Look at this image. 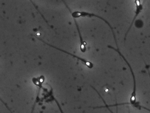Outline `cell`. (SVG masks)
<instances>
[{"instance_id": "obj_1", "label": "cell", "mask_w": 150, "mask_h": 113, "mask_svg": "<svg viewBox=\"0 0 150 113\" xmlns=\"http://www.w3.org/2000/svg\"><path fill=\"white\" fill-rule=\"evenodd\" d=\"M67 8L68 9V10H69V11L71 14L73 18H80V17H94L99 18L100 19L102 20V21H104V22L105 23H106L107 24L108 26L110 28L111 31H112L113 35L116 44H117L116 38V35L113 30V27H112V26H111L110 24V23L108 22L107 20L105 19L102 17H101L99 16L98 15L95 14L89 13H88V12H84L76 11L72 13L71 10L69 7H67Z\"/></svg>"}, {"instance_id": "obj_2", "label": "cell", "mask_w": 150, "mask_h": 113, "mask_svg": "<svg viewBox=\"0 0 150 113\" xmlns=\"http://www.w3.org/2000/svg\"><path fill=\"white\" fill-rule=\"evenodd\" d=\"M134 3H135L136 5V10L135 12V16H134L133 19L132 23L130 26L128 30L125 34L124 38V41H126L127 36L128 34V33L130 30L131 27L134 23V21H135L136 18H137V16L139 15V14L140 13L141 11L143 10V5L141 3L140 1V0H135Z\"/></svg>"}, {"instance_id": "obj_3", "label": "cell", "mask_w": 150, "mask_h": 113, "mask_svg": "<svg viewBox=\"0 0 150 113\" xmlns=\"http://www.w3.org/2000/svg\"><path fill=\"white\" fill-rule=\"evenodd\" d=\"M74 22H75L76 26V28L78 33L80 39V49L81 51L84 53L86 51V42H85L83 41L82 36L81 34V32H80V31L79 27L78 25V23H77L76 20L75 18H73Z\"/></svg>"}, {"instance_id": "obj_4", "label": "cell", "mask_w": 150, "mask_h": 113, "mask_svg": "<svg viewBox=\"0 0 150 113\" xmlns=\"http://www.w3.org/2000/svg\"><path fill=\"white\" fill-rule=\"evenodd\" d=\"M133 106L135 108H143V109H145L148 111H149V112H150V109H149V108L145 107L144 106H140V105H139L138 104V103H136L134 104L133 105Z\"/></svg>"}, {"instance_id": "obj_5", "label": "cell", "mask_w": 150, "mask_h": 113, "mask_svg": "<svg viewBox=\"0 0 150 113\" xmlns=\"http://www.w3.org/2000/svg\"><path fill=\"white\" fill-rule=\"evenodd\" d=\"M143 21L141 20H138L137 21H136L135 22V25L136 27L137 28H140L143 27Z\"/></svg>"}, {"instance_id": "obj_6", "label": "cell", "mask_w": 150, "mask_h": 113, "mask_svg": "<svg viewBox=\"0 0 150 113\" xmlns=\"http://www.w3.org/2000/svg\"><path fill=\"white\" fill-rule=\"evenodd\" d=\"M52 93H51V96L52 97V99H53V100H54V101H55L57 105H58V106L60 110V111H61V113H63V112L62 110V109H61V106H60V105L59 104V103L58 101H57V100H56V99L54 97L53 95H52Z\"/></svg>"}]
</instances>
